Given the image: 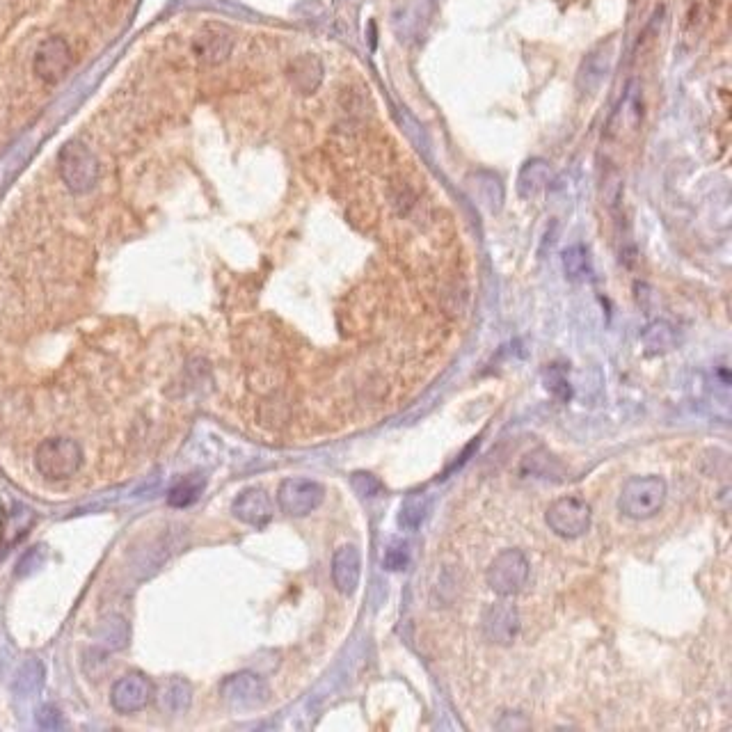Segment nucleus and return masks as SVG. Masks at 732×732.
<instances>
[{
	"instance_id": "f257e3e1",
	"label": "nucleus",
	"mask_w": 732,
	"mask_h": 732,
	"mask_svg": "<svg viewBox=\"0 0 732 732\" xmlns=\"http://www.w3.org/2000/svg\"><path fill=\"white\" fill-rule=\"evenodd\" d=\"M666 495L668 488L662 476H634L620 490L618 511L636 522L650 520L664 508Z\"/></svg>"
},
{
	"instance_id": "f03ea898",
	"label": "nucleus",
	"mask_w": 732,
	"mask_h": 732,
	"mask_svg": "<svg viewBox=\"0 0 732 732\" xmlns=\"http://www.w3.org/2000/svg\"><path fill=\"white\" fill-rule=\"evenodd\" d=\"M83 465V449L69 437H51L44 440L35 451L37 472L49 481L71 479Z\"/></svg>"
},
{
	"instance_id": "7ed1b4c3",
	"label": "nucleus",
	"mask_w": 732,
	"mask_h": 732,
	"mask_svg": "<svg viewBox=\"0 0 732 732\" xmlns=\"http://www.w3.org/2000/svg\"><path fill=\"white\" fill-rule=\"evenodd\" d=\"M58 170L65 186L71 193L83 195L97 186L99 179V163L92 149L81 140H69L65 147L60 149L58 156Z\"/></svg>"
},
{
	"instance_id": "20e7f679",
	"label": "nucleus",
	"mask_w": 732,
	"mask_h": 732,
	"mask_svg": "<svg viewBox=\"0 0 732 732\" xmlns=\"http://www.w3.org/2000/svg\"><path fill=\"white\" fill-rule=\"evenodd\" d=\"M529 570L531 566L524 552H520V549H504L490 563L488 572H485V582L499 598H513L527 586Z\"/></svg>"
},
{
	"instance_id": "39448f33",
	"label": "nucleus",
	"mask_w": 732,
	"mask_h": 732,
	"mask_svg": "<svg viewBox=\"0 0 732 732\" xmlns=\"http://www.w3.org/2000/svg\"><path fill=\"white\" fill-rule=\"evenodd\" d=\"M547 527L559 538L575 540L591 529V506L579 497L556 499L545 513Z\"/></svg>"
},
{
	"instance_id": "423d86ee",
	"label": "nucleus",
	"mask_w": 732,
	"mask_h": 732,
	"mask_svg": "<svg viewBox=\"0 0 732 732\" xmlns=\"http://www.w3.org/2000/svg\"><path fill=\"white\" fill-rule=\"evenodd\" d=\"M220 696L232 710H257L268 700V684L257 673H234L220 684Z\"/></svg>"
},
{
	"instance_id": "0eeeda50",
	"label": "nucleus",
	"mask_w": 732,
	"mask_h": 732,
	"mask_svg": "<svg viewBox=\"0 0 732 732\" xmlns=\"http://www.w3.org/2000/svg\"><path fill=\"white\" fill-rule=\"evenodd\" d=\"M71 62H74V53H71V46L67 39L62 37H49L39 44L33 58V69L35 76L44 83H60L62 78L67 76L71 69Z\"/></svg>"
},
{
	"instance_id": "6e6552de",
	"label": "nucleus",
	"mask_w": 732,
	"mask_h": 732,
	"mask_svg": "<svg viewBox=\"0 0 732 732\" xmlns=\"http://www.w3.org/2000/svg\"><path fill=\"white\" fill-rule=\"evenodd\" d=\"M323 497V485L312 479H286L280 485V492H277L280 508L291 517H305L314 513L323 504Z\"/></svg>"
},
{
	"instance_id": "1a4fd4ad",
	"label": "nucleus",
	"mask_w": 732,
	"mask_h": 732,
	"mask_svg": "<svg viewBox=\"0 0 732 732\" xmlns=\"http://www.w3.org/2000/svg\"><path fill=\"white\" fill-rule=\"evenodd\" d=\"M481 627L485 639L495 646H511L517 641L522 630V618L520 611H517L511 602H495L490 604L488 609L483 611L481 616Z\"/></svg>"
},
{
	"instance_id": "9d476101",
	"label": "nucleus",
	"mask_w": 732,
	"mask_h": 732,
	"mask_svg": "<svg viewBox=\"0 0 732 732\" xmlns=\"http://www.w3.org/2000/svg\"><path fill=\"white\" fill-rule=\"evenodd\" d=\"M151 696H154V684L142 673H126L119 678L110 691V703H113L119 714H135L145 710Z\"/></svg>"
},
{
	"instance_id": "9b49d317",
	"label": "nucleus",
	"mask_w": 732,
	"mask_h": 732,
	"mask_svg": "<svg viewBox=\"0 0 732 732\" xmlns=\"http://www.w3.org/2000/svg\"><path fill=\"white\" fill-rule=\"evenodd\" d=\"M232 49H234L232 33H229L227 28H220V26L204 28L193 42L195 58L200 60L202 65H206V67H213V65H220V62H225L229 58V53H232Z\"/></svg>"
},
{
	"instance_id": "f8f14e48",
	"label": "nucleus",
	"mask_w": 732,
	"mask_h": 732,
	"mask_svg": "<svg viewBox=\"0 0 732 732\" xmlns=\"http://www.w3.org/2000/svg\"><path fill=\"white\" fill-rule=\"evenodd\" d=\"M232 513L250 527H266L273 517V501L266 495L264 488H248L234 499Z\"/></svg>"
},
{
	"instance_id": "ddd939ff",
	"label": "nucleus",
	"mask_w": 732,
	"mask_h": 732,
	"mask_svg": "<svg viewBox=\"0 0 732 732\" xmlns=\"http://www.w3.org/2000/svg\"><path fill=\"white\" fill-rule=\"evenodd\" d=\"M362 575V556L355 545L339 547L332 556V582L339 593H355Z\"/></svg>"
},
{
	"instance_id": "4468645a",
	"label": "nucleus",
	"mask_w": 732,
	"mask_h": 732,
	"mask_svg": "<svg viewBox=\"0 0 732 732\" xmlns=\"http://www.w3.org/2000/svg\"><path fill=\"white\" fill-rule=\"evenodd\" d=\"M33 524L35 513L28 506L17 504L10 513H5L3 524H0V554H5L12 545H17Z\"/></svg>"
},
{
	"instance_id": "2eb2a0df",
	"label": "nucleus",
	"mask_w": 732,
	"mask_h": 732,
	"mask_svg": "<svg viewBox=\"0 0 732 732\" xmlns=\"http://www.w3.org/2000/svg\"><path fill=\"white\" fill-rule=\"evenodd\" d=\"M552 181V165L543 158H533V161L524 163V167L520 170V177H517V193L524 200L529 197L543 193V190L549 186Z\"/></svg>"
},
{
	"instance_id": "dca6fc26",
	"label": "nucleus",
	"mask_w": 732,
	"mask_h": 732,
	"mask_svg": "<svg viewBox=\"0 0 732 732\" xmlns=\"http://www.w3.org/2000/svg\"><path fill=\"white\" fill-rule=\"evenodd\" d=\"M190 698H193V691H190V684L181 678H167L156 689V700L161 705V710L167 714H181L190 707Z\"/></svg>"
},
{
	"instance_id": "f3484780",
	"label": "nucleus",
	"mask_w": 732,
	"mask_h": 732,
	"mask_svg": "<svg viewBox=\"0 0 732 732\" xmlns=\"http://www.w3.org/2000/svg\"><path fill=\"white\" fill-rule=\"evenodd\" d=\"M469 190H472L474 200L479 202L485 211L497 213L501 209V204H504V188H501V181L495 174L490 172L474 174Z\"/></svg>"
},
{
	"instance_id": "a211bd4d",
	"label": "nucleus",
	"mask_w": 732,
	"mask_h": 732,
	"mask_svg": "<svg viewBox=\"0 0 732 732\" xmlns=\"http://www.w3.org/2000/svg\"><path fill=\"white\" fill-rule=\"evenodd\" d=\"M611 67V53L609 51H595L593 55H588V60L584 62L582 71H579V90L586 94H593L598 87L604 83V78L609 74Z\"/></svg>"
},
{
	"instance_id": "6ab92c4d",
	"label": "nucleus",
	"mask_w": 732,
	"mask_h": 732,
	"mask_svg": "<svg viewBox=\"0 0 732 732\" xmlns=\"http://www.w3.org/2000/svg\"><path fill=\"white\" fill-rule=\"evenodd\" d=\"M289 76H291V83L296 85L300 92L309 94L316 90L318 83H321L323 67H321V62H318V58H314V55H302V58L293 60Z\"/></svg>"
},
{
	"instance_id": "aec40b11",
	"label": "nucleus",
	"mask_w": 732,
	"mask_h": 732,
	"mask_svg": "<svg viewBox=\"0 0 732 732\" xmlns=\"http://www.w3.org/2000/svg\"><path fill=\"white\" fill-rule=\"evenodd\" d=\"M206 488V479L200 474L193 476H183L177 483L170 488V495H167V504L174 508H186L190 504H195L200 499L202 490Z\"/></svg>"
},
{
	"instance_id": "412c9836",
	"label": "nucleus",
	"mask_w": 732,
	"mask_h": 732,
	"mask_svg": "<svg viewBox=\"0 0 732 732\" xmlns=\"http://www.w3.org/2000/svg\"><path fill=\"white\" fill-rule=\"evenodd\" d=\"M641 341L650 355L668 353L675 346V330L666 321H655L643 330Z\"/></svg>"
},
{
	"instance_id": "4be33fe9",
	"label": "nucleus",
	"mask_w": 732,
	"mask_h": 732,
	"mask_svg": "<svg viewBox=\"0 0 732 732\" xmlns=\"http://www.w3.org/2000/svg\"><path fill=\"white\" fill-rule=\"evenodd\" d=\"M563 270L566 277L572 282H582L591 273V259H588V250L584 245H570L563 250Z\"/></svg>"
},
{
	"instance_id": "5701e85b",
	"label": "nucleus",
	"mask_w": 732,
	"mask_h": 732,
	"mask_svg": "<svg viewBox=\"0 0 732 732\" xmlns=\"http://www.w3.org/2000/svg\"><path fill=\"white\" fill-rule=\"evenodd\" d=\"M44 684V666L37 659H30L21 666V671L14 680V689L19 696H33L35 691Z\"/></svg>"
},
{
	"instance_id": "b1692460",
	"label": "nucleus",
	"mask_w": 732,
	"mask_h": 732,
	"mask_svg": "<svg viewBox=\"0 0 732 732\" xmlns=\"http://www.w3.org/2000/svg\"><path fill=\"white\" fill-rule=\"evenodd\" d=\"M426 499L421 495H412L403 501L401 506V515H399V524L403 529H417L421 520H424L426 515Z\"/></svg>"
},
{
	"instance_id": "393cba45",
	"label": "nucleus",
	"mask_w": 732,
	"mask_h": 732,
	"mask_svg": "<svg viewBox=\"0 0 732 732\" xmlns=\"http://www.w3.org/2000/svg\"><path fill=\"white\" fill-rule=\"evenodd\" d=\"M545 385H547L549 392H552L556 396V399L568 401L570 396H572L568 376H566V371L561 369V366H556V364L549 366V369L545 371Z\"/></svg>"
},
{
	"instance_id": "a878e982",
	"label": "nucleus",
	"mask_w": 732,
	"mask_h": 732,
	"mask_svg": "<svg viewBox=\"0 0 732 732\" xmlns=\"http://www.w3.org/2000/svg\"><path fill=\"white\" fill-rule=\"evenodd\" d=\"M103 641H106L110 648H124L126 643H129V625H126L119 616L110 618L108 623H103Z\"/></svg>"
},
{
	"instance_id": "bb28decb",
	"label": "nucleus",
	"mask_w": 732,
	"mask_h": 732,
	"mask_svg": "<svg viewBox=\"0 0 732 732\" xmlns=\"http://www.w3.org/2000/svg\"><path fill=\"white\" fill-rule=\"evenodd\" d=\"M350 483H353V488H355L357 495H362V497H376L378 492H380V488H383V485H380V481L376 479V476L366 474V472L353 474V479H350Z\"/></svg>"
},
{
	"instance_id": "cd10ccee",
	"label": "nucleus",
	"mask_w": 732,
	"mask_h": 732,
	"mask_svg": "<svg viewBox=\"0 0 732 732\" xmlns=\"http://www.w3.org/2000/svg\"><path fill=\"white\" fill-rule=\"evenodd\" d=\"M408 547H405L403 543H396L392 545L385 552V559H383V566L387 570H403L405 566H408Z\"/></svg>"
},
{
	"instance_id": "c85d7f7f",
	"label": "nucleus",
	"mask_w": 732,
	"mask_h": 732,
	"mask_svg": "<svg viewBox=\"0 0 732 732\" xmlns=\"http://www.w3.org/2000/svg\"><path fill=\"white\" fill-rule=\"evenodd\" d=\"M37 723H39V726H42V728L55 730V728H60V726H62V716H60V712H58V710H55V707L46 705V707H42V710H39V714H37Z\"/></svg>"
}]
</instances>
